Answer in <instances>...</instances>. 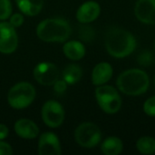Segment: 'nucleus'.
Listing matches in <instances>:
<instances>
[{"instance_id": "nucleus-1", "label": "nucleus", "mask_w": 155, "mask_h": 155, "mask_svg": "<svg viewBox=\"0 0 155 155\" xmlns=\"http://www.w3.org/2000/svg\"><path fill=\"white\" fill-rule=\"evenodd\" d=\"M107 52L115 58H124L130 55L136 47L134 36L127 30L118 27L111 28L105 36Z\"/></svg>"}, {"instance_id": "nucleus-2", "label": "nucleus", "mask_w": 155, "mask_h": 155, "mask_svg": "<svg viewBox=\"0 0 155 155\" xmlns=\"http://www.w3.org/2000/svg\"><path fill=\"white\" fill-rule=\"evenodd\" d=\"M70 24L63 18H48L41 21L36 27L37 36L44 42L62 43L71 35Z\"/></svg>"}, {"instance_id": "nucleus-3", "label": "nucleus", "mask_w": 155, "mask_h": 155, "mask_svg": "<svg viewBox=\"0 0 155 155\" xmlns=\"http://www.w3.org/2000/svg\"><path fill=\"white\" fill-rule=\"evenodd\" d=\"M118 89L127 95H140L144 94L149 85L148 74L141 69H129L122 73L117 78Z\"/></svg>"}, {"instance_id": "nucleus-4", "label": "nucleus", "mask_w": 155, "mask_h": 155, "mask_svg": "<svg viewBox=\"0 0 155 155\" xmlns=\"http://www.w3.org/2000/svg\"><path fill=\"white\" fill-rule=\"evenodd\" d=\"M35 94V89L30 83L20 82L9 90L7 102L14 109H25L34 102Z\"/></svg>"}, {"instance_id": "nucleus-5", "label": "nucleus", "mask_w": 155, "mask_h": 155, "mask_svg": "<svg viewBox=\"0 0 155 155\" xmlns=\"http://www.w3.org/2000/svg\"><path fill=\"white\" fill-rule=\"evenodd\" d=\"M96 101L100 108L106 114H116L122 105L118 91L110 85H99L95 90Z\"/></svg>"}, {"instance_id": "nucleus-6", "label": "nucleus", "mask_w": 155, "mask_h": 155, "mask_svg": "<svg viewBox=\"0 0 155 155\" xmlns=\"http://www.w3.org/2000/svg\"><path fill=\"white\" fill-rule=\"evenodd\" d=\"M76 143L84 148L95 147L102 139L99 127L93 123H83L74 131Z\"/></svg>"}, {"instance_id": "nucleus-7", "label": "nucleus", "mask_w": 155, "mask_h": 155, "mask_svg": "<svg viewBox=\"0 0 155 155\" xmlns=\"http://www.w3.org/2000/svg\"><path fill=\"white\" fill-rule=\"evenodd\" d=\"M43 122L50 128L59 127L64 120V110L60 103L50 100L45 103L41 110Z\"/></svg>"}, {"instance_id": "nucleus-8", "label": "nucleus", "mask_w": 155, "mask_h": 155, "mask_svg": "<svg viewBox=\"0 0 155 155\" xmlns=\"http://www.w3.org/2000/svg\"><path fill=\"white\" fill-rule=\"evenodd\" d=\"M18 45V37L15 27L7 22H0V53L12 54Z\"/></svg>"}, {"instance_id": "nucleus-9", "label": "nucleus", "mask_w": 155, "mask_h": 155, "mask_svg": "<svg viewBox=\"0 0 155 155\" xmlns=\"http://www.w3.org/2000/svg\"><path fill=\"white\" fill-rule=\"evenodd\" d=\"M34 77L42 85H53L59 79V70L54 64L39 63L34 69Z\"/></svg>"}, {"instance_id": "nucleus-10", "label": "nucleus", "mask_w": 155, "mask_h": 155, "mask_svg": "<svg viewBox=\"0 0 155 155\" xmlns=\"http://www.w3.org/2000/svg\"><path fill=\"white\" fill-rule=\"evenodd\" d=\"M38 153L40 155H60L61 144L57 135L51 132L41 134L38 142Z\"/></svg>"}, {"instance_id": "nucleus-11", "label": "nucleus", "mask_w": 155, "mask_h": 155, "mask_svg": "<svg viewBox=\"0 0 155 155\" xmlns=\"http://www.w3.org/2000/svg\"><path fill=\"white\" fill-rule=\"evenodd\" d=\"M134 14L141 22L155 25V0H138Z\"/></svg>"}, {"instance_id": "nucleus-12", "label": "nucleus", "mask_w": 155, "mask_h": 155, "mask_svg": "<svg viewBox=\"0 0 155 155\" xmlns=\"http://www.w3.org/2000/svg\"><path fill=\"white\" fill-rule=\"evenodd\" d=\"M101 7L95 1H87L84 3L76 12V18L82 24H88L99 16Z\"/></svg>"}, {"instance_id": "nucleus-13", "label": "nucleus", "mask_w": 155, "mask_h": 155, "mask_svg": "<svg viewBox=\"0 0 155 155\" xmlns=\"http://www.w3.org/2000/svg\"><path fill=\"white\" fill-rule=\"evenodd\" d=\"M15 134L23 139H35L39 134L37 125L29 119H19L15 124Z\"/></svg>"}, {"instance_id": "nucleus-14", "label": "nucleus", "mask_w": 155, "mask_h": 155, "mask_svg": "<svg viewBox=\"0 0 155 155\" xmlns=\"http://www.w3.org/2000/svg\"><path fill=\"white\" fill-rule=\"evenodd\" d=\"M113 75V67L108 63H100L96 64L92 73V82L94 85H102L107 83Z\"/></svg>"}, {"instance_id": "nucleus-15", "label": "nucleus", "mask_w": 155, "mask_h": 155, "mask_svg": "<svg viewBox=\"0 0 155 155\" xmlns=\"http://www.w3.org/2000/svg\"><path fill=\"white\" fill-rule=\"evenodd\" d=\"M64 55L74 61L82 59L85 54V47L79 41H68L63 46Z\"/></svg>"}, {"instance_id": "nucleus-16", "label": "nucleus", "mask_w": 155, "mask_h": 155, "mask_svg": "<svg viewBox=\"0 0 155 155\" xmlns=\"http://www.w3.org/2000/svg\"><path fill=\"white\" fill-rule=\"evenodd\" d=\"M15 3L19 10L28 16L38 15L44 5V0H15Z\"/></svg>"}, {"instance_id": "nucleus-17", "label": "nucleus", "mask_w": 155, "mask_h": 155, "mask_svg": "<svg viewBox=\"0 0 155 155\" xmlns=\"http://www.w3.org/2000/svg\"><path fill=\"white\" fill-rule=\"evenodd\" d=\"M124 144L121 139L117 137H109L104 141L101 146L103 153L105 155H118L122 153Z\"/></svg>"}, {"instance_id": "nucleus-18", "label": "nucleus", "mask_w": 155, "mask_h": 155, "mask_svg": "<svg viewBox=\"0 0 155 155\" xmlns=\"http://www.w3.org/2000/svg\"><path fill=\"white\" fill-rule=\"evenodd\" d=\"M83 76L82 68L75 64H68L63 72V79L67 84H74L78 83Z\"/></svg>"}, {"instance_id": "nucleus-19", "label": "nucleus", "mask_w": 155, "mask_h": 155, "mask_svg": "<svg viewBox=\"0 0 155 155\" xmlns=\"http://www.w3.org/2000/svg\"><path fill=\"white\" fill-rule=\"evenodd\" d=\"M136 148L143 154H153L155 153V139L148 136L142 137L137 141Z\"/></svg>"}, {"instance_id": "nucleus-20", "label": "nucleus", "mask_w": 155, "mask_h": 155, "mask_svg": "<svg viewBox=\"0 0 155 155\" xmlns=\"http://www.w3.org/2000/svg\"><path fill=\"white\" fill-rule=\"evenodd\" d=\"M12 14V4L10 0H0V20H5Z\"/></svg>"}, {"instance_id": "nucleus-21", "label": "nucleus", "mask_w": 155, "mask_h": 155, "mask_svg": "<svg viewBox=\"0 0 155 155\" xmlns=\"http://www.w3.org/2000/svg\"><path fill=\"white\" fill-rule=\"evenodd\" d=\"M144 113L149 116H155V96L147 99L143 105Z\"/></svg>"}, {"instance_id": "nucleus-22", "label": "nucleus", "mask_w": 155, "mask_h": 155, "mask_svg": "<svg viewBox=\"0 0 155 155\" xmlns=\"http://www.w3.org/2000/svg\"><path fill=\"white\" fill-rule=\"evenodd\" d=\"M153 62V54L150 52H143L138 57V63L141 65H149Z\"/></svg>"}, {"instance_id": "nucleus-23", "label": "nucleus", "mask_w": 155, "mask_h": 155, "mask_svg": "<svg viewBox=\"0 0 155 155\" xmlns=\"http://www.w3.org/2000/svg\"><path fill=\"white\" fill-rule=\"evenodd\" d=\"M9 23L15 28V27H19L24 23V16L21 14H18V13H15L14 15H11L10 17H9Z\"/></svg>"}, {"instance_id": "nucleus-24", "label": "nucleus", "mask_w": 155, "mask_h": 155, "mask_svg": "<svg viewBox=\"0 0 155 155\" xmlns=\"http://www.w3.org/2000/svg\"><path fill=\"white\" fill-rule=\"evenodd\" d=\"M53 85H54V89L55 93H57V94L64 93L67 88V84L64 79H62V80L58 79Z\"/></svg>"}, {"instance_id": "nucleus-25", "label": "nucleus", "mask_w": 155, "mask_h": 155, "mask_svg": "<svg viewBox=\"0 0 155 155\" xmlns=\"http://www.w3.org/2000/svg\"><path fill=\"white\" fill-rule=\"evenodd\" d=\"M13 153V149L10 144L3 140H0V155H11Z\"/></svg>"}, {"instance_id": "nucleus-26", "label": "nucleus", "mask_w": 155, "mask_h": 155, "mask_svg": "<svg viewBox=\"0 0 155 155\" xmlns=\"http://www.w3.org/2000/svg\"><path fill=\"white\" fill-rule=\"evenodd\" d=\"M80 36L82 37L83 40L84 41H90L92 40L93 36H94V31L90 28L88 30V33H86V26H84L81 28V31H80Z\"/></svg>"}, {"instance_id": "nucleus-27", "label": "nucleus", "mask_w": 155, "mask_h": 155, "mask_svg": "<svg viewBox=\"0 0 155 155\" xmlns=\"http://www.w3.org/2000/svg\"><path fill=\"white\" fill-rule=\"evenodd\" d=\"M9 131L6 125L0 124V140H4L8 136Z\"/></svg>"}, {"instance_id": "nucleus-28", "label": "nucleus", "mask_w": 155, "mask_h": 155, "mask_svg": "<svg viewBox=\"0 0 155 155\" xmlns=\"http://www.w3.org/2000/svg\"><path fill=\"white\" fill-rule=\"evenodd\" d=\"M154 86H155V76H154Z\"/></svg>"}, {"instance_id": "nucleus-29", "label": "nucleus", "mask_w": 155, "mask_h": 155, "mask_svg": "<svg viewBox=\"0 0 155 155\" xmlns=\"http://www.w3.org/2000/svg\"><path fill=\"white\" fill-rule=\"evenodd\" d=\"M154 46H155V45H154Z\"/></svg>"}]
</instances>
